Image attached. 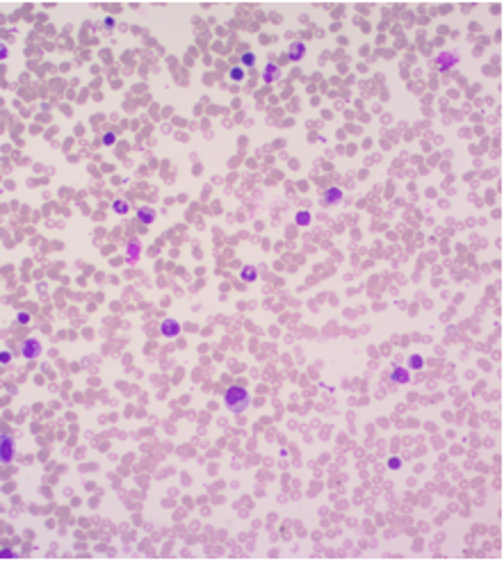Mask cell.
Here are the masks:
<instances>
[{
  "instance_id": "obj_1",
  "label": "cell",
  "mask_w": 504,
  "mask_h": 561,
  "mask_svg": "<svg viewBox=\"0 0 504 561\" xmlns=\"http://www.w3.org/2000/svg\"><path fill=\"white\" fill-rule=\"evenodd\" d=\"M224 404H227V409L236 415L244 413L249 407H251V396L249 390L244 386H231L227 388V392H224Z\"/></svg>"
},
{
  "instance_id": "obj_2",
  "label": "cell",
  "mask_w": 504,
  "mask_h": 561,
  "mask_svg": "<svg viewBox=\"0 0 504 561\" xmlns=\"http://www.w3.org/2000/svg\"><path fill=\"white\" fill-rule=\"evenodd\" d=\"M16 459V440L8 434H0V463H12Z\"/></svg>"
},
{
  "instance_id": "obj_3",
  "label": "cell",
  "mask_w": 504,
  "mask_h": 561,
  "mask_svg": "<svg viewBox=\"0 0 504 561\" xmlns=\"http://www.w3.org/2000/svg\"><path fill=\"white\" fill-rule=\"evenodd\" d=\"M42 354V345H39V341L37 339H25L23 343H21V356L23 358H37Z\"/></svg>"
},
{
  "instance_id": "obj_4",
  "label": "cell",
  "mask_w": 504,
  "mask_h": 561,
  "mask_svg": "<svg viewBox=\"0 0 504 561\" xmlns=\"http://www.w3.org/2000/svg\"><path fill=\"white\" fill-rule=\"evenodd\" d=\"M459 65V55L457 53H440L438 58H436V67L440 69V71H450V69H455Z\"/></svg>"
},
{
  "instance_id": "obj_5",
  "label": "cell",
  "mask_w": 504,
  "mask_h": 561,
  "mask_svg": "<svg viewBox=\"0 0 504 561\" xmlns=\"http://www.w3.org/2000/svg\"><path fill=\"white\" fill-rule=\"evenodd\" d=\"M160 333L164 335V339H176V335L181 333V324L176 322V320H164L162 324H160Z\"/></svg>"
},
{
  "instance_id": "obj_6",
  "label": "cell",
  "mask_w": 504,
  "mask_h": 561,
  "mask_svg": "<svg viewBox=\"0 0 504 561\" xmlns=\"http://www.w3.org/2000/svg\"><path fill=\"white\" fill-rule=\"evenodd\" d=\"M390 381L398 383V386H404V383L411 381V373L406 368H402V366H396L393 370H390Z\"/></svg>"
},
{
  "instance_id": "obj_7",
  "label": "cell",
  "mask_w": 504,
  "mask_h": 561,
  "mask_svg": "<svg viewBox=\"0 0 504 561\" xmlns=\"http://www.w3.org/2000/svg\"><path fill=\"white\" fill-rule=\"evenodd\" d=\"M341 202H343V190L341 187H329L324 192V204L327 206H335V204H341Z\"/></svg>"
},
{
  "instance_id": "obj_8",
  "label": "cell",
  "mask_w": 504,
  "mask_h": 561,
  "mask_svg": "<svg viewBox=\"0 0 504 561\" xmlns=\"http://www.w3.org/2000/svg\"><path fill=\"white\" fill-rule=\"evenodd\" d=\"M278 78H282V69H278L274 62H270V65L263 69V80L267 82V85H272V82H276Z\"/></svg>"
},
{
  "instance_id": "obj_9",
  "label": "cell",
  "mask_w": 504,
  "mask_h": 561,
  "mask_svg": "<svg viewBox=\"0 0 504 561\" xmlns=\"http://www.w3.org/2000/svg\"><path fill=\"white\" fill-rule=\"evenodd\" d=\"M303 55H306V44H303V42H293L290 53H288V58H290L293 62H301V60H303Z\"/></svg>"
},
{
  "instance_id": "obj_10",
  "label": "cell",
  "mask_w": 504,
  "mask_h": 561,
  "mask_svg": "<svg viewBox=\"0 0 504 561\" xmlns=\"http://www.w3.org/2000/svg\"><path fill=\"white\" fill-rule=\"evenodd\" d=\"M137 219L142 221V224H153V221H156V210H153V208H147V206L139 208V210H137Z\"/></svg>"
},
{
  "instance_id": "obj_11",
  "label": "cell",
  "mask_w": 504,
  "mask_h": 561,
  "mask_svg": "<svg viewBox=\"0 0 504 561\" xmlns=\"http://www.w3.org/2000/svg\"><path fill=\"white\" fill-rule=\"evenodd\" d=\"M139 251H142V244H139V240L128 242V261H130V263H137Z\"/></svg>"
},
{
  "instance_id": "obj_12",
  "label": "cell",
  "mask_w": 504,
  "mask_h": 561,
  "mask_svg": "<svg viewBox=\"0 0 504 561\" xmlns=\"http://www.w3.org/2000/svg\"><path fill=\"white\" fill-rule=\"evenodd\" d=\"M423 368H425V358L420 354H413L409 358V370H423Z\"/></svg>"
},
{
  "instance_id": "obj_13",
  "label": "cell",
  "mask_w": 504,
  "mask_h": 561,
  "mask_svg": "<svg viewBox=\"0 0 504 561\" xmlns=\"http://www.w3.org/2000/svg\"><path fill=\"white\" fill-rule=\"evenodd\" d=\"M259 278V272H256V267H251V265H247L244 270H242V280H247V284H254V280Z\"/></svg>"
},
{
  "instance_id": "obj_14",
  "label": "cell",
  "mask_w": 504,
  "mask_h": 561,
  "mask_svg": "<svg viewBox=\"0 0 504 561\" xmlns=\"http://www.w3.org/2000/svg\"><path fill=\"white\" fill-rule=\"evenodd\" d=\"M311 219H313V215L308 213V210H299L297 213V224H299V227H308V224H311Z\"/></svg>"
},
{
  "instance_id": "obj_15",
  "label": "cell",
  "mask_w": 504,
  "mask_h": 561,
  "mask_svg": "<svg viewBox=\"0 0 504 561\" xmlns=\"http://www.w3.org/2000/svg\"><path fill=\"white\" fill-rule=\"evenodd\" d=\"M229 78H231L233 82H242V80L247 78V73H244V69H242V67H233V69L229 71Z\"/></svg>"
},
{
  "instance_id": "obj_16",
  "label": "cell",
  "mask_w": 504,
  "mask_h": 561,
  "mask_svg": "<svg viewBox=\"0 0 504 561\" xmlns=\"http://www.w3.org/2000/svg\"><path fill=\"white\" fill-rule=\"evenodd\" d=\"M256 65V55L254 53H244L242 55V69L244 67H254Z\"/></svg>"
},
{
  "instance_id": "obj_17",
  "label": "cell",
  "mask_w": 504,
  "mask_h": 561,
  "mask_svg": "<svg viewBox=\"0 0 504 561\" xmlns=\"http://www.w3.org/2000/svg\"><path fill=\"white\" fill-rule=\"evenodd\" d=\"M112 208H115L117 215H126L128 213V204L124 199H117L115 204H112Z\"/></svg>"
},
{
  "instance_id": "obj_18",
  "label": "cell",
  "mask_w": 504,
  "mask_h": 561,
  "mask_svg": "<svg viewBox=\"0 0 504 561\" xmlns=\"http://www.w3.org/2000/svg\"><path fill=\"white\" fill-rule=\"evenodd\" d=\"M388 468H390V470H400V468H402V459L393 457V459H390V461H388Z\"/></svg>"
},
{
  "instance_id": "obj_19",
  "label": "cell",
  "mask_w": 504,
  "mask_h": 561,
  "mask_svg": "<svg viewBox=\"0 0 504 561\" xmlns=\"http://www.w3.org/2000/svg\"><path fill=\"white\" fill-rule=\"evenodd\" d=\"M16 320H19L21 324H27V322H31V313H19Z\"/></svg>"
},
{
  "instance_id": "obj_20",
  "label": "cell",
  "mask_w": 504,
  "mask_h": 561,
  "mask_svg": "<svg viewBox=\"0 0 504 561\" xmlns=\"http://www.w3.org/2000/svg\"><path fill=\"white\" fill-rule=\"evenodd\" d=\"M12 360V352H0V363H10Z\"/></svg>"
},
{
  "instance_id": "obj_21",
  "label": "cell",
  "mask_w": 504,
  "mask_h": 561,
  "mask_svg": "<svg viewBox=\"0 0 504 561\" xmlns=\"http://www.w3.org/2000/svg\"><path fill=\"white\" fill-rule=\"evenodd\" d=\"M103 142H105V145H112V142H115V135H110V133H107V135L103 137Z\"/></svg>"
},
{
  "instance_id": "obj_22",
  "label": "cell",
  "mask_w": 504,
  "mask_h": 561,
  "mask_svg": "<svg viewBox=\"0 0 504 561\" xmlns=\"http://www.w3.org/2000/svg\"><path fill=\"white\" fill-rule=\"evenodd\" d=\"M5 58H8V48L0 44V60H5Z\"/></svg>"
}]
</instances>
